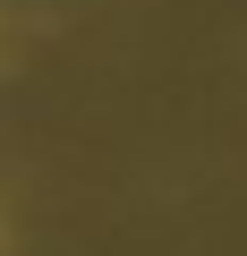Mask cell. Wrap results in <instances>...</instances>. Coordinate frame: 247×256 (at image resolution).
<instances>
[{"label": "cell", "instance_id": "obj_1", "mask_svg": "<svg viewBox=\"0 0 247 256\" xmlns=\"http://www.w3.org/2000/svg\"><path fill=\"white\" fill-rule=\"evenodd\" d=\"M0 239H9V230H0Z\"/></svg>", "mask_w": 247, "mask_h": 256}]
</instances>
